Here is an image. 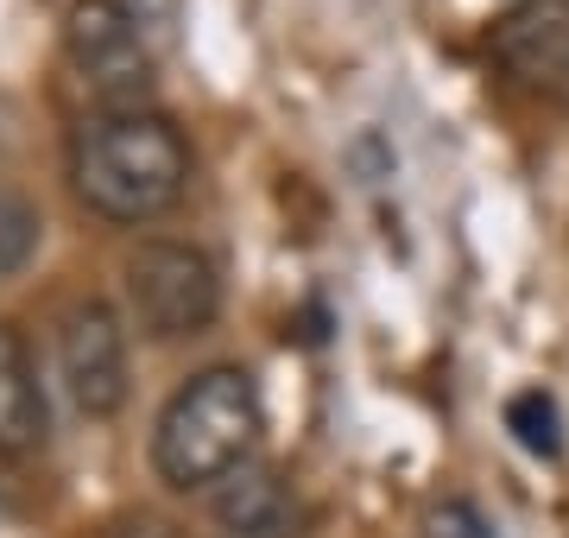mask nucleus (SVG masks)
Returning <instances> with one entry per match:
<instances>
[{
  "label": "nucleus",
  "instance_id": "obj_1",
  "mask_svg": "<svg viewBox=\"0 0 569 538\" xmlns=\"http://www.w3.org/2000/svg\"><path fill=\"white\" fill-rule=\"evenodd\" d=\"M70 185L102 222H152L190 185V146L152 108H102L70 140Z\"/></svg>",
  "mask_w": 569,
  "mask_h": 538
},
{
  "label": "nucleus",
  "instance_id": "obj_2",
  "mask_svg": "<svg viewBox=\"0 0 569 538\" xmlns=\"http://www.w3.org/2000/svg\"><path fill=\"white\" fill-rule=\"evenodd\" d=\"M266 431L260 387L247 368H203L190 373L152 431V462L171 488H222L234 469L253 462V444Z\"/></svg>",
  "mask_w": 569,
  "mask_h": 538
},
{
  "label": "nucleus",
  "instance_id": "obj_3",
  "mask_svg": "<svg viewBox=\"0 0 569 538\" xmlns=\"http://www.w3.org/2000/svg\"><path fill=\"white\" fill-rule=\"evenodd\" d=\"M127 311L152 342L203 336L222 311V279L216 260L190 241H140L127 253Z\"/></svg>",
  "mask_w": 569,
  "mask_h": 538
},
{
  "label": "nucleus",
  "instance_id": "obj_4",
  "mask_svg": "<svg viewBox=\"0 0 569 538\" xmlns=\"http://www.w3.org/2000/svg\"><path fill=\"white\" fill-rule=\"evenodd\" d=\"M63 51L82 70V83L102 96V108H140L152 89V51L140 20L121 0H77L63 13Z\"/></svg>",
  "mask_w": 569,
  "mask_h": 538
},
{
  "label": "nucleus",
  "instance_id": "obj_5",
  "mask_svg": "<svg viewBox=\"0 0 569 538\" xmlns=\"http://www.w3.org/2000/svg\"><path fill=\"white\" fill-rule=\"evenodd\" d=\"M58 380L82 418H114L127 406V330L102 298H82L63 311Z\"/></svg>",
  "mask_w": 569,
  "mask_h": 538
},
{
  "label": "nucleus",
  "instance_id": "obj_6",
  "mask_svg": "<svg viewBox=\"0 0 569 538\" xmlns=\"http://www.w3.org/2000/svg\"><path fill=\"white\" fill-rule=\"evenodd\" d=\"M493 58L545 96H569V0H519L493 20Z\"/></svg>",
  "mask_w": 569,
  "mask_h": 538
},
{
  "label": "nucleus",
  "instance_id": "obj_7",
  "mask_svg": "<svg viewBox=\"0 0 569 538\" xmlns=\"http://www.w3.org/2000/svg\"><path fill=\"white\" fill-rule=\"evenodd\" d=\"M51 431V412H44V387L39 368H32V349L26 336L0 317V456H32Z\"/></svg>",
  "mask_w": 569,
  "mask_h": 538
},
{
  "label": "nucleus",
  "instance_id": "obj_8",
  "mask_svg": "<svg viewBox=\"0 0 569 538\" xmlns=\"http://www.w3.org/2000/svg\"><path fill=\"white\" fill-rule=\"evenodd\" d=\"M216 519H222L234 538H279L284 526V481L279 469L266 462H247L216 488Z\"/></svg>",
  "mask_w": 569,
  "mask_h": 538
},
{
  "label": "nucleus",
  "instance_id": "obj_9",
  "mask_svg": "<svg viewBox=\"0 0 569 538\" xmlns=\"http://www.w3.org/2000/svg\"><path fill=\"white\" fill-rule=\"evenodd\" d=\"M507 431L519 437V450L538 456V462H557L563 456V412L545 387H526V393L507 399Z\"/></svg>",
  "mask_w": 569,
  "mask_h": 538
},
{
  "label": "nucleus",
  "instance_id": "obj_10",
  "mask_svg": "<svg viewBox=\"0 0 569 538\" xmlns=\"http://www.w3.org/2000/svg\"><path fill=\"white\" fill-rule=\"evenodd\" d=\"M39 209L26 203V197H13V190H0V279H13V272L39 253Z\"/></svg>",
  "mask_w": 569,
  "mask_h": 538
},
{
  "label": "nucleus",
  "instance_id": "obj_11",
  "mask_svg": "<svg viewBox=\"0 0 569 538\" xmlns=\"http://www.w3.org/2000/svg\"><path fill=\"white\" fill-rule=\"evenodd\" d=\"M425 538H493V526L481 519V507L462 495H443L425 507Z\"/></svg>",
  "mask_w": 569,
  "mask_h": 538
}]
</instances>
